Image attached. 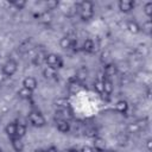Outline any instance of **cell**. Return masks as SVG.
Returning <instances> with one entry per match:
<instances>
[{
	"mask_svg": "<svg viewBox=\"0 0 152 152\" xmlns=\"http://www.w3.org/2000/svg\"><path fill=\"white\" fill-rule=\"evenodd\" d=\"M45 63L49 66H51V68H53L56 70L63 66V61H62L61 56H58L56 53H49V55H46L45 56Z\"/></svg>",
	"mask_w": 152,
	"mask_h": 152,
	"instance_id": "6da1fadb",
	"label": "cell"
},
{
	"mask_svg": "<svg viewBox=\"0 0 152 152\" xmlns=\"http://www.w3.org/2000/svg\"><path fill=\"white\" fill-rule=\"evenodd\" d=\"M28 120L34 127H43L45 125V118L39 112H31L28 114Z\"/></svg>",
	"mask_w": 152,
	"mask_h": 152,
	"instance_id": "7a4b0ae2",
	"label": "cell"
},
{
	"mask_svg": "<svg viewBox=\"0 0 152 152\" xmlns=\"http://www.w3.org/2000/svg\"><path fill=\"white\" fill-rule=\"evenodd\" d=\"M17 68H18L17 62L13 61V59H8V61L2 65V72H4V75H6V76H12V75L15 74Z\"/></svg>",
	"mask_w": 152,
	"mask_h": 152,
	"instance_id": "3957f363",
	"label": "cell"
},
{
	"mask_svg": "<svg viewBox=\"0 0 152 152\" xmlns=\"http://www.w3.org/2000/svg\"><path fill=\"white\" fill-rule=\"evenodd\" d=\"M118 6H119V10L121 12L128 13V12H131L134 8V2L131 1V0H120L119 4H118Z\"/></svg>",
	"mask_w": 152,
	"mask_h": 152,
	"instance_id": "277c9868",
	"label": "cell"
},
{
	"mask_svg": "<svg viewBox=\"0 0 152 152\" xmlns=\"http://www.w3.org/2000/svg\"><path fill=\"white\" fill-rule=\"evenodd\" d=\"M23 87L28 89V90H31V91H33L37 88V80L34 77H32V76H27L23 81Z\"/></svg>",
	"mask_w": 152,
	"mask_h": 152,
	"instance_id": "5b68a950",
	"label": "cell"
},
{
	"mask_svg": "<svg viewBox=\"0 0 152 152\" xmlns=\"http://www.w3.org/2000/svg\"><path fill=\"white\" fill-rule=\"evenodd\" d=\"M81 88H82V84H81V82H78L76 78H75V80H70L69 83H68V90H69L71 94L78 93V91L81 90Z\"/></svg>",
	"mask_w": 152,
	"mask_h": 152,
	"instance_id": "8992f818",
	"label": "cell"
},
{
	"mask_svg": "<svg viewBox=\"0 0 152 152\" xmlns=\"http://www.w3.org/2000/svg\"><path fill=\"white\" fill-rule=\"evenodd\" d=\"M56 126H57V129L62 133H68L70 131V124L68 120H63V119H58L57 122H56Z\"/></svg>",
	"mask_w": 152,
	"mask_h": 152,
	"instance_id": "52a82bcc",
	"label": "cell"
},
{
	"mask_svg": "<svg viewBox=\"0 0 152 152\" xmlns=\"http://www.w3.org/2000/svg\"><path fill=\"white\" fill-rule=\"evenodd\" d=\"M87 77H88V69L86 68V66H81V68H78L77 69V71H76V80L78 81V82H83V81H86L87 80Z\"/></svg>",
	"mask_w": 152,
	"mask_h": 152,
	"instance_id": "ba28073f",
	"label": "cell"
},
{
	"mask_svg": "<svg viewBox=\"0 0 152 152\" xmlns=\"http://www.w3.org/2000/svg\"><path fill=\"white\" fill-rule=\"evenodd\" d=\"M43 76L48 80H53L57 77V70L51 66H46L43 69Z\"/></svg>",
	"mask_w": 152,
	"mask_h": 152,
	"instance_id": "9c48e42d",
	"label": "cell"
},
{
	"mask_svg": "<svg viewBox=\"0 0 152 152\" xmlns=\"http://www.w3.org/2000/svg\"><path fill=\"white\" fill-rule=\"evenodd\" d=\"M11 140H12V147H13V150L15 152H23V150H24V142L21 141V139L18 138V137H14Z\"/></svg>",
	"mask_w": 152,
	"mask_h": 152,
	"instance_id": "30bf717a",
	"label": "cell"
},
{
	"mask_svg": "<svg viewBox=\"0 0 152 152\" xmlns=\"http://www.w3.org/2000/svg\"><path fill=\"white\" fill-rule=\"evenodd\" d=\"M103 72H104V75H106L107 77H113V76H115L116 72H118L116 65H115V64H107V65L104 66Z\"/></svg>",
	"mask_w": 152,
	"mask_h": 152,
	"instance_id": "8fae6325",
	"label": "cell"
},
{
	"mask_svg": "<svg viewBox=\"0 0 152 152\" xmlns=\"http://www.w3.org/2000/svg\"><path fill=\"white\" fill-rule=\"evenodd\" d=\"M15 129H17L15 122H10V124H7L6 127H5V132H6V134H7L11 139L14 138V137H17V134H15Z\"/></svg>",
	"mask_w": 152,
	"mask_h": 152,
	"instance_id": "7c38bea8",
	"label": "cell"
},
{
	"mask_svg": "<svg viewBox=\"0 0 152 152\" xmlns=\"http://www.w3.org/2000/svg\"><path fill=\"white\" fill-rule=\"evenodd\" d=\"M115 109H116V112H119V113H126L127 112V109H128V103H127V101H125V100H119L118 102H116V104H115Z\"/></svg>",
	"mask_w": 152,
	"mask_h": 152,
	"instance_id": "4fadbf2b",
	"label": "cell"
},
{
	"mask_svg": "<svg viewBox=\"0 0 152 152\" xmlns=\"http://www.w3.org/2000/svg\"><path fill=\"white\" fill-rule=\"evenodd\" d=\"M94 147H95V151L103 152L104 148H106V141H104V139H102V138H95V140H94Z\"/></svg>",
	"mask_w": 152,
	"mask_h": 152,
	"instance_id": "5bb4252c",
	"label": "cell"
},
{
	"mask_svg": "<svg viewBox=\"0 0 152 152\" xmlns=\"http://www.w3.org/2000/svg\"><path fill=\"white\" fill-rule=\"evenodd\" d=\"M127 30H128L131 33L137 34V33L140 31V26H139V24H138L137 21H134V20H129V21L127 23Z\"/></svg>",
	"mask_w": 152,
	"mask_h": 152,
	"instance_id": "9a60e30c",
	"label": "cell"
},
{
	"mask_svg": "<svg viewBox=\"0 0 152 152\" xmlns=\"http://www.w3.org/2000/svg\"><path fill=\"white\" fill-rule=\"evenodd\" d=\"M53 103H55V106H56L58 109H66V108H69V102H68L66 99H64V97H58V99H56Z\"/></svg>",
	"mask_w": 152,
	"mask_h": 152,
	"instance_id": "2e32d148",
	"label": "cell"
},
{
	"mask_svg": "<svg viewBox=\"0 0 152 152\" xmlns=\"http://www.w3.org/2000/svg\"><path fill=\"white\" fill-rule=\"evenodd\" d=\"M102 83H103V94L110 95L112 91H113V83H112V81L106 78V80L102 81Z\"/></svg>",
	"mask_w": 152,
	"mask_h": 152,
	"instance_id": "e0dca14e",
	"label": "cell"
},
{
	"mask_svg": "<svg viewBox=\"0 0 152 152\" xmlns=\"http://www.w3.org/2000/svg\"><path fill=\"white\" fill-rule=\"evenodd\" d=\"M32 93H33V91H31V90H28V89H26V88H24V87L18 90V95H19V97L23 99V100H28V99L32 96Z\"/></svg>",
	"mask_w": 152,
	"mask_h": 152,
	"instance_id": "ac0fdd59",
	"label": "cell"
},
{
	"mask_svg": "<svg viewBox=\"0 0 152 152\" xmlns=\"http://www.w3.org/2000/svg\"><path fill=\"white\" fill-rule=\"evenodd\" d=\"M15 126H17L15 134H17V137H18V138H20V139H21V138L25 135V133H26V126H25L24 124H21V122L15 124Z\"/></svg>",
	"mask_w": 152,
	"mask_h": 152,
	"instance_id": "d6986e66",
	"label": "cell"
},
{
	"mask_svg": "<svg viewBox=\"0 0 152 152\" xmlns=\"http://www.w3.org/2000/svg\"><path fill=\"white\" fill-rule=\"evenodd\" d=\"M59 46L62 49H69L72 46V40L69 37H62L59 40Z\"/></svg>",
	"mask_w": 152,
	"mask_h": 152,
	"instance_id": "ffe728a7",
	"label": "cell"
},
{
	"mask_svg": "<svg viewBox=\"0 0 152 152\" xmlns=\"http://www.w3.org/2000/svg\"><path fill=\"white\" fill-rule=\"evenodd\" d=\"M45 56H46V55H44V53H37V55L33 57L32 63H33L34 65H37V66L42 65L43 63H45Z\"/></svg>",
	"mask_w": 152,
	"mask_h": 152,
	"instance_id": "44dd1931",
	"label": "cell"
},
{
	"mask_svg": "<svg viewBox=\"0 0 152 152\" xmlns=\"http://www.w3.org/2000/svg\"><path fill=\"white\" fill-rule=\"evenodd\" d=\"M51 19H52V15H51V12H49V11H45L39 15V20L43 24H49L51 21Z\"/></svg>",
	"mask_w": 152,
	"mask_h": 152,
	"instance_id": "7402d4cb",
	"label": "cell"
},
{
	"mask_svg": "<svg viewBox=\"0 0 152 152\" xmlns=\"http://www.w3.org/2000/svg\"><path fill=\"white\" fill-rule=\"evenodd\" d=\"M94 48H95V45H94V42L91 40V39H86L84 40V43H83V50L86 51V52H93L94 51Z\"/></svg>",
	"mask_w": 152,
	"mask_h": 152,
	"instance_id": "603a6c76",
	"label": "cell"
},
{
	"mask_svg": "<svg viewBox=\"0 0 152 152\" xmlns=\"http://www.w3.org/2000/svg\"><path fill=\"white\" fill-rule=\"evenodd\" d=\"M80 15L82 18V20H89L93 18L94 15V10H89V11H80Z\"/></svg>",
	"mask_w": 152,
	"mask_h": 152,
	"instance_id": "cb8c5ba5",
	"label": "cell"
},
{
	"mask_svg": "<svg viewBox=\"0 0 152 152\" xmlns=\"http://www.w3.org/2000/svg\"><path fill=\"white\" fill-rule=\"evenodd\" d=\"M58 5H59V2H58L57 0H48V1L45 2L46 10H48L49 12L52 11V10H56V8L58 7Z\"/></svg>",
	"mask_w": 152,
	"mask_h": 152,
	"instance_id": "d4e9b609",
	"label": "cell"
},
{
	"mask_svg": "<svg viewBox=\"0 0 152 152\" xmlns=\"http://www.w3.org/2000/svg\"><path fill=\"white\" fill-rule=\"evenodd\" d=\"M94 10V5L91 1H82L80 4V11H89Z\"/></svg>",
	"mask_w": 152,
	"mask_h": 152,
	"instance_id": "484cf974",
	"label": "cell"
},
{
	"mask_svg": "<svg viewBox=\"0 0 152 152\" xmlns=\"http://www.w3.org/2000/svg\"><path fill=\"white\" fill-rule=\"evenodd\" d=\"M142 32H145L146 34H151V32H152V23H151L150 19L146 20L142 24Z\"/></svg>",
	"mask_w": 152,
	"mask_h": 152,
	"instance_id": "4316f807",
	"label": "cell"
},
{
	"mask_svg": "<svg viewBox=\"0 0 152 152\" xmlns=\"http://www.w3.org/2000/svg\"><path fill=\"white\" fill-rule=\"evenodd\" d=\"M137 126L139 127V129H145L147 126H148V119L147 118H144V119H139L138 121H135Z\"/></svg>",
	"mask_w": 152,
	"mask_h": 152,
	"instance_id": "83f0119b",
	"label": "cell"
},
{
	"mask_svg": "<svg viewBox=\"0 0 152 152\" xmlns=\"http://www.w3.org/2000/svg\"><path fill=\"white\" fill-rule=\"evenodd\" d=\"M94 88L97 93L100 94H103V83H102V80H96L95 83H94Z\"/></svg>",
	"mask_w": 152,
	"mask_h": 152,
	"instance_id": "f1b7e54d",
	"label": "cell"
},
{
	"mask_svg": "<svg viewBox=\"0 0 152 152\" xmlns=\"http://www.w3.org/2000/svg\"><path fill=\"white\" fill-rule=\"evenodd\" d=\"M127 131H128V133H133V134H135V133H139V132H140V129H139V127L137 126V124H135V122L129 124V125L127 126Z\"/></svg>",
	"mask_w": 152,
	"mask_h": 152,
	"instance_id": "f546056e",
	"label": "cell"
},
{
	"mask_svg": "<svg viewBox=\"0 0 152 152\" xmlns=\"http://www.w3.org/2000/svg\"><path fill=\"white\" fill-rule=\"evenodd\" d=\"M11 4H12V5H13V6L17 8V10H23V8L26 6V1H24V0H19V1H18V0H17V1H12Z\"/></svg>",
	"mask_w": 152,
	"mask_h": 152,
	"instance_id": "4dcf8cb0",
	"label": "cell"
},
{
	"mask_svg": "<svg viewBox=\"0 0 152 152\" xmlns=\"http://www.w3.org/2000/svg\"><path fill=\"white\" fill-rule=\"evenodd\" d=\"M144 13L150 18L152 14V2H146L144 6Z\"/></svg>",
	"mask_w": 152,
	"mask_h": 152,
	"instance_id": "1f68e13d",
	"label": "cell"
},
{
	"mask_svg": "<svg viewBox=\"0 0 152 152\" xmlns=\"http://www.w3.org/2000/svg\"><path fill=\"white\" fill-rule=\"evenodd\" d=\"M86 134H87L88 137H95V134H96V129H95L94 127L88 128V129H86Z\"/></svg>",
	"mask_w": 152,
	"mask_h": 152,
	"instance_id": "d6a6232c",
	"label": "cell"
},
{
	"mask_svg": "<svg viewBox=\"0 0 152 152\" xmlns=\"http://www.w3.org/2000/svg\"><path fill=\"white\" fill-rule=\"evenodd\" d=\"M94 151H95V150H94L93 147H90V146H83L80 152H94Z\"/></svg>",
	"mask_w": 152,
	"mask_h": 152,
	"instance_id": "836d02e7",
	"label": "cell"
},
{
	"mask_svg": "<svg viewBox=\"0 0 152 152\" xmlns=\"http://www.w3.org/2000/svg\"><path fill=\"white\" fill-rule=\"evenodd\" d=\"M45 152H58V150H57V147H55V146H50Z\"/></svg>",
	"mask_w": 152,
	"mask_h": 152,
	"instance_id": "e575fe53",
	"label": "cell"
},
{
	"mask_svg": "<svg viewBox=\"0 0 152 152\" xmlns=\"http://www.w3.org/2000/svg\"><path fill=\"white\" fill-rule=\"evenodd\" d=\"M146 142H147V150L150 151V150H151V142H152V140H151V139H148Z\"/></svg>",
	"mask_w": 152,
	"mask_h": 152,
	"instance_id": "d590c367",
	"label": "cell"
},
{
	"mask_svg": "<svg viewBox=\"0 0 152 152\" xmlns=\"http://www.w3.org/2000/svg\"><path fill=\"white\" fill-rule=\"evenodd\" d=\"M68 152H80V151L76 148H70V150H68Z\"/></svg>",
	"mask_w": 152,
	"mask_h": 152,
	"instance_id": "8d00e7d4",
	"label": "cell"
},
{
	"mask_svg": "<svg viewBox=\"0 0 152 152\" xmlns=\"http://www.w3.org/2000/svg\"><path fill=\"white\" fill-rule=\"evenodd\" d=\"M103 152H116V151H114V150H104Z\"/></svg>",
	"mask_w": 152,
	"mask_h": 152,
	"instance_id": "74e56055",
	"label": "cell"
},
{
	"mask_svg": "<svg viewBox=\"0 0 152 152\" xmlns=\"http://www.w3.org/2000/svg\"><path fill=\"white\" fill-rule=\"evenodd\" d=\"M32 152H40V150H33Z\"/></svg>",
	"mask_w": 152,
	"mask_h": 152,
	"instance_id": "f35d334b",
	"label": "cell"
},
{
	"mask_svg": "<svg viewBox=\"0 0 152 152\" xmlns=\"http://www.w3.org/2000/svg\"><path fill=\"white\" fill-rule=\"evenodd\" d=\"M40 152H45V151H40Z\"/></svg>",
	"mask_w": 152,
	"mask_h": 152,
	"instance_id": "ab89813d",
	"label": "cell"
},
{
	"mask_svg": "<svg viewBox=\"0 0 152 152\" xmlns=\"http://www.w3.org/2000/svg\"><path fill=\"white\" fill-rule=\"evenodd\" d=\"M64 152H68V151H64Z\"/></svg>",
	"mask_w": 152,
	"mask_h": 152,
	"instance_id": "60d3db41",
	"label": "cell"
},
{
	"mask_svg": "<svg viewBox=\"0 0 152 152\" xmlns=\"http://www.w3.org/2000/svg\"><path fill=\"white\" fill-rule=\"evenodd\" d=\"M0 152H1V150H0Z\"/></svg>",
	"mask_w": 152,
	"mask_h": 152,
	"instance_id": "b9f144b4",
	"label": "cell"
}]
</instances>
